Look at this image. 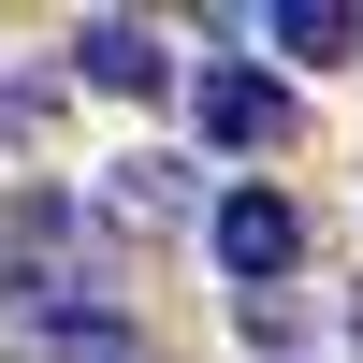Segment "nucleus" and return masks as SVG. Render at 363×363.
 <instances>
[{"instance_id": "f257e3e1", "label": "nucleus", "mask_w": 363, "mask_h": 363, "mask_svg": "<svg viewBox=\"0 0 363 363\" xmlns=\"http://www.w3.org/2000/svg\"><path fill=\"white\" fill-rule=\"evenodd\" d=\"M203 233H218V262L247 277V306L306 262V203H291V189H218V218H203Z\"/></svg>"}, {"instance_id": "f03ea898", "label": "nucleus", "mask_w": 363, "mask_h": 363, "mask_svg": "<svg viewBox=\"0 0 363 363\" xmlns=\"http://www.w3.org/2000/svg\"><path fill=\"white\" fill-rule=\"evenodd\" d=\"M73 87H102V102H160L174 58H160L145 15H87V29H73Z\"/></svg>"}, {"instance_id": "7ed1b4c3", "label": "nucleus", "mask_w": 363, "mask_h": 363, "mask_svg": "<svg viewBox=\"0 0 363 363\" xmlns=\"http://www.w3.org/2000/svg\"><path fill=\"white\" fill-rule=\"evenodd\" d=\"M189 116H203V145H277V131H291V87H277V73H247V58H203Z\"/></svg>"}, {"instance_id": "20e7f679", "label": "nucleus", "mask_w": 363, "mask_h": 363, "mask_svg": "<svg viewBox=\"0 0 363 363\" xmlns=\"http://www.w3.org/2000/svg\"><path fill=\"white\" fill-rule=\"evenodd\" d=\"M29 349H44V363H145V335H131L116 306H44V320H29Z\"/></svg>"}, {"instance_id": "39448f33", "label": "nucleus", "mask_w": 363, "mask_h": 363, "mask_svg": "<svg viewBox=\"0 0 363 363\" xmlns=\"http://www.w3.org/2000/svg\"><path fill=\"white\" fill-rule=\"evenodd\" d=\"M102 203H116V218H145V233L189 218V160H102Z\"/></svg>"}, {"instance_id": "423d86ee", "label": "nucleus", "mask_w": 363, "mask_h": 363, "mask_svg": "<svg viewBox=\"0 0 363 363\" xmlns=\"http://www.w3.org/2000/svg\"><path fill=\"white\" fill-rule=\"evenodd\" d=\"M262 44H277V58H320V73H335V58L363 44V15H349V0H291V15H262Z\"/></svg>"}]
</instances>
